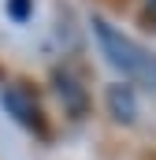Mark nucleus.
Returning <instances> with one entry per match:
<instances>
[{
	"mask_svg": "<svg viewBox=\"0 0 156 160\" xmlns=\"http://www.w3.org/2000/svg\"><path fill=\"white\" fill-rule=\"evenodd\" d=\"M89 26H93L97 45H100V56L115 67L123 78L134 82V86H145V89H156V52L153 48H145L138 38L123 34L104 15H93Z\"/></svg>",
	"mask_w": 156,
	"mask_h": 160,
	"instance_id": "1",
	"label": "nucleus"
},
{
	"mask_svg": "<svg viewBox=\"0 0 156 160\" xmlns=\"http://www.w3.org/2000/svg\"><path fill=\"white\" fill-rule=\"evenodd\" d=\"M0 104L15 116V123H22L26 130H37L41 138H45V116H41V104L34 101V93H30L26 86H19V82L0 86Z\"/></svg>",
	"mask_w": 156,
	"mask_h": 160,
	"instance_id": "2",
	"label": "nucleus"
},
{
	"mask_svg": "<svg viewBox=\"0 0 156 160\" xmlns=\"http://www.w3.org/2000/svg\"><path fill=\"white\" fill-rule=\"evenodd\" d=\"M104 101H108V112H112V119L115 123H130L138 119V93H134V86H108V93H104Z\"/></svg>",
	"mask_w": 156,
	"mask_h": 160,
	"instance_id": "3",
	"label": "nucleus"
},
{
	"mask_svg": "<svg viewBox=\"0 0 156 160\" xmlns=\"http://www.w3.org/2000/svg\"><path fill=\"white\" fill-rule=\"evenodd\" d=\"M52 78H56V93L63 97V104L71 108V116L78 119V116L85 112V89H82V86H78V82L67 75V71H56Z\"/></svg>",
	"mask_w": 156,
	"mask_h": 160,
	"instance_id": "4",
	"label": "nucleus"
},
{
	"mask_svg": "<svg viewBox=\"0 0 156 160\" xmlns=\"http://www.w3.org/2000/svg\"><path fill=\"white\" fill-rule=\"evenodd\" d=\"M4 8H7V19L11 22H26L34 15V0H7Z\"/></svg>",
	"mask_w": 156,
	"mask_h": 160,
	"instance_id": "5",
	"label": "nucleus"
},
{
	"mask_svg": "<svg viewBox=\"0 0 156 160\" xmlns=\"http://www.w3.org/2000/svg\"><path fill=\"white\" fill-rule=\"evenodd\" d=\"M145 19L156 22V0H145Z\"/></svg>",
	"mask_w": 156,
	"mask_h": 160,
	"instance_id": "6",
	"label": "nucleus"
}]
</instances>
